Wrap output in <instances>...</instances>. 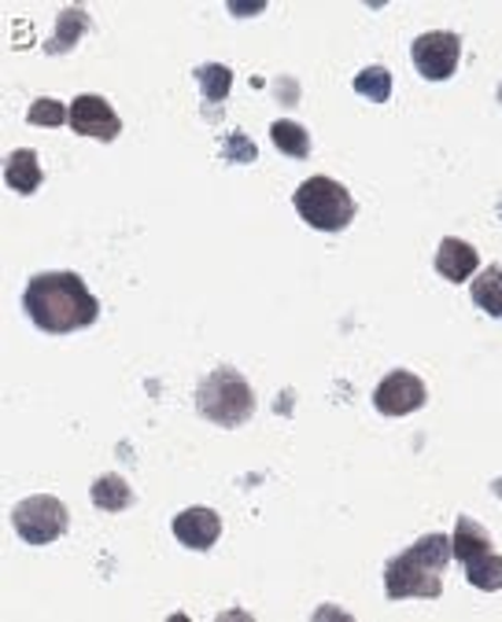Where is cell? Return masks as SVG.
<instances>
[{
	"mask_svg": "<svg viewBox=\"0 0 502 622\" xmlns=\"http://www.w3.org/2000/svg\"><path fill=\"white\" fill-rule=\"evenodd\" d=\"M196 410L204 421L218 427H240L255 413V391L237 369H215L211 376L199 380Z\"/></svg>",
	"mask_w": 502,
	"mask_h": 622,
	"instance_id": "obj_3",
	"label": "cell"
},
{
	"mask_svg": "<svg viewBox=\"0 0 502 622\" xmlns=\"http://www.w3.org/2000/svg\"><path fill=\"white\" fill-rule=\"evenodd\" d=\"M410 60H414L418 74L426 77V82H448V77L459 71L462 38L451 30H429L410 44Z\"/></svg>",
	"mask_w": 502,
	"mask_h": 622,
	"instance_id": "obj_6",
	"label": "cell"
},
{
	"mask_svg": "<svg viewBox=\"0 0 502 622\" xmlns=\"http://www.w3.org/2000/svg\"><path fill=\"white\" fill-rule=\"evenodd\" d=\"M499 214H502V207H499Z\"/></svg>",
	"mask_w": 502,
	"mask_h": 622,
	"instance_id": "obj_23",
	"label": "cell"
},
{
	"mask_svg": "<svg viewBox=\"0 0 502 622\" xmlns=\"http://www.w3.org/2000/svg\"><path fill=\"white\" fill-rule=\"evenodd\" d=\"M171 530L185 549L204 552L222 538V519H218V512H211V508H185V512L174 516Z\"/></svg>",
	"mask_w": 502,
	"mask_h": 622,
	"instance_id": "obj_9",
	"label": "cell"
},
{
	"mask_svg": "<svg viewBox=\"0 0 502 622\" xmlns=\"http://www.w3.org/2000/svg\"><path fill=\"white\" fill-rule=\"evenodd\" d=\"M27 122H30V126L60 129L63 122H71V107H63L60 100H52V96H41V100H33V104H30Z\"/></svg>",
	"mask_w": 502,
	"mask_h": 622,
	"instance_id": "obj_20",
	"label": "cell"
},
{
	"mask_svg": "<svg viewBox=\"0 0 502 622\" xmlns=\"http://www.w3.org/2000/svg\"><path fill=\"white\" fill-rule=\"evenodd\" d=\"M22 310L30 313V321L41 332L63 335L96 324L100 302L78 273H41L30 277L27 296H22Z\"/></svg>",
	"mask_w": 502,
	"mask_h": 622,
	"instance_id": "obj_1",
	"label": "cell"
},
{
	"mask_svg": "<svg viewBox=\"0 0 502 622\" xmlns=\"http://www.w3.org/2000/svg\"><path fill=\"white\" fill-rule=\"evenodd\" d=\"M426 402H429L426 383H421L414 372H407V369L388 372V376L377 383V391H373V410L381 413V416H407V413H418Z\"/></svg>",
	"mask_w": 502,
	"mask_h": 622,
	"instance_id": "obj_7",
	"label": "cell"
},
{
	"mask_svg": "<svg viewBox=\"0 0 502 622\" xmlns=\"http://www.w3.org/2000/svg\"><path fill=\"white\" fill-rule=\"evenodd\" d=\"M451 549H454V560H473V557H481V552L492 549V535L477 523V519L470 516H462L459 519V527H454V538H451Z\"/></svg>",
	"mask_w": 502,
	"mask_h": 622,
	"instance_id": "obj_13",
	"label": "cell"
},
{
	"mask_svg": "<svg viewBox=\"0 0 502 622\" xmlns=\"http://www.w3.org/2000/svg\"><path fill=\"white\" fill-rule=\"evenodd\" d=\"M270 137H274V148L288 155V158H307L310 155V137L307 129L299 126L293 118H277L270 126Z\"/></svg>",
	"mask_w": 502,
	"mask_h": 622,
	"instance_id": "obj_16",
	"label": "cell"
},
{
	"mask_svg": "<svg viewBox=\"0 0 502 622\" xmlns=\"http://www.w3.org/2000/svg\"><path fill=\"white\" fill-rule=\"evenodd\" d=\"M222 155H226V158H237V163H255V155H259V152H255V144L244 137V133H229Z\"/></svg>",
	"mask_w": 502,
	"mask_h": 622,
	"instance_id": "obj_21",
	"label": "cell"
},
{
	"mask_svg": "<svg viewBox=\"0 0 502 622\" xmlns=\"http://www.w3.org/2000/svg\"><path fill=\"white\" fill-rule=\"evenodd\" d=\"M465 582L477 585V590H484V593L502 590V557H495V552L488 549V552H481V557L465 560Z\"/></svg>",
	"mask_w": 502,
	"mask_h": 622,
	"instance_id": "obj_15",
	"label": "cell"
},
{
	"mask_svg": "<svg viewBox=\"0 0 502 622\" xmlns=\"http://www.w3.org/2000/svg\"><path fill=\"white\" fill-rule=\"evenodd\" d=\"M296 210L310 229L318 232H344L355 221V199L351 191L332 177H310L296 188Z\"/></svg>",
	"mask_w": 502,
	"mask_h": 622,
	"instance_id": "obj_4",
	"label": "cell"
},
{
	"mask_svg": "<svg viewBox=\"0 0 502 622\" xmlns=\"http://www.w3.org/2000/svg\"><path fill=\"white\" fill-rule=\"evenodd\" d=\"M454 557L448 535H426L410 546L403 557L388 560L385 568V590L392 601L421 597V601H437L443 590V571Z\"/></svg>",
	"mask_w": 502,
	"mask_h": 622,
	"instance_id": "obj_2",
	"label": "cell"
},
{
	"mask_svg": "<svg viewBox=\"0 0 502 622\" xmlns=\"http://www.w3.org/2000/svg\"><path fill=\"white\" fill-rule=\"evenodd\" d=\"M71 129L78 137H93L107 144L122 133V118L104 96H78L71 104Z\"/></svg>",
	"mask_w": 502,
	"mask_h": 622,
	"instance_id": "obj_8",
	"label": "cell"
},
{
	"mask_svg": "<svg viewBox=\"0 0 502 622\" xmlns=\"http://www.w3.org/2000/svg\"><path fill=\"white\" fill-rule=\"evenodd\" d=\"M89 30V15L82 8H63L60 11V22H55V33H52V41L44 44V52L49 55H63V52H71L78 41H82V33Z\"/></svg>",
	"mask_w": 502,
	"mask_h": 622,
	"instance_id": "obj_12",
	"label": "cell"
},
{
	"mask_svg": "<svg viewBox=\"0 0 502 622\" xmlns=\"http://www.w3.org/2000/svg\"><path fill=\"white\" fill-rule=\"evenodd\" d=\"M93 505L104 508V512H126V508L133 505L130 483L122 479V475H115V471L100 475V479L93 483Z\"/></svg>",
	"mask_w": 502,
	"mask_h": 622,
	"instance_id": "obj_14",
	"label": "cell"
},
{
	"mask_svg": "<svg viewBox=\"0 0 502 622\" xmlns=\"http://www.w3.org/2000/svg\"><path fill=\"white\" fill-rule=\"evenodd\" d=\"M355 93L373 100V104H388L392 100V74L385 66H366V71L355 74Z\"/></svg>",
	"mask_w": 502,
	"mask_h": 622,
	"instance_id": "obj_19",
	"label": "cell"
},
{
	"mask_svg": "<svg viewBox=\"0 0 502 622\" xmlns=\"http://www.w3.org/2000/svg\"><path fill=\"white\" fill-rule=\"evenodd\" d=\"M499 100H502V85H499Z\"/></svg>",
	"mask_w": 502,
	"mask_h": 622,
	"instance_id": "obj_22",
	"label": "cell"
},
{
	"mask_svg": "<svg viewBox=\"0 0 502 622\" xmlns=\"http://www.w3.org/2000/svg\"><path fill=\"white\" fill-rule=\"evenodd\" d=\"M477 266H481V255H477L473 243L459 240V236H443L440 247H437V273L443 280H451V284H465Z\"/></svg>",
	"mask_w": 502,
	"mask_h": 622,
	"instance_id": "obj_10",
	"label": "cell"
},
{
	"mask_svg": "<svg viewBox=\"0 0 502 622\" xmlns=\"http://www.w3.org/2000/svg\"><path fill=\"white\" fill-rule=\"evenodd\" d=\"M473 302L488 317H502V266H488L484 273L473 280Z\"/></svg>",
	"mask_w": 502,
	"mask_h": 622,
	"instance_id": "obj_17",
	"label": "cell"
},
{
	"mask_svg": "<svg viewBox=\"0 0 502 622\" xmlns=\"http://www.w3.org/2000/svg\"><path fill=\"white\" fill-rule=\"evenodd\" d=\"M11 523H16V535L27 541V546H52V541H60L66 535V527H71V512H66V505L60 497L38 494L16 505Z\"/></svg>",
	"mask_w": 502,
	"mask_h": 622,
	"instance_id": "obj_5",
	"label": "cell"
},
{
	"mask_svg": "<svg viewBox=\"0 0 502 622\" xmlns=\"http://www.w3.org/2000/svg\"><path fill=\"white\" fill-rule=\"evenodd\" d=\"M196 82L207 104H222L233 89V71L226 63H204V66H196Z\"/></svg>",
	"mask_w": 502,
	"mask_h": 622,
	"instance_id": "obj_18",
	"label": "cell"
},
{
	"mask_svg": "<svg viewBox=\"0 0 502 622\" xmlns=\"http://www.w3.org/2000/svg\"><path fill=\"white\" fill-rule=\"evenodd\" d=\"M4 180H8L11 191H19V196H33V191L41 188V180H44L38 152H33V148L11 152L8 163H4Z\"/></svg>",
	"mask_w": 502,
	"mask_h": 622,
	"instance_id": "obj_11",
	"label": "cell"
}]
</instances>
